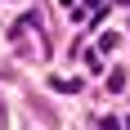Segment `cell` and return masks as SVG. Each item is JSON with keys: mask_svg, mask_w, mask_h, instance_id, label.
<instances>
[{"mask_svg": "<svg viewBox=\"0 0 130 130\" xmlns=\"http://www.w3.org/2000/svg\"><path fill=\"white\" fill-rule=\"evenodd\" d=\"M50 85H54V90H63V94H72V90H81L76 81H67V76H54V81H50Z\"/></svg>", "mask_w": 130, "mask_h": 130, "instance_id": "cell-1", "label": "cell"}, {"mask_svg": "<svg viewBox=\"0 0 130 130\" xmlns=\"http://www.w3.org/2000/svg\"><path fill=\"white\" fill-rule=\"evenodd\" d=\"M99 130H121V121H112V117H108V121H103Z\"/></svg>", "mask_w": 130, "mask_h": 130, "instance_id": "cell-2", "label": "cell"}]
</instances>
